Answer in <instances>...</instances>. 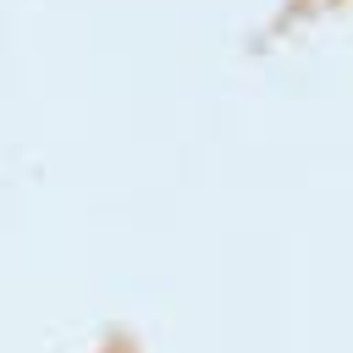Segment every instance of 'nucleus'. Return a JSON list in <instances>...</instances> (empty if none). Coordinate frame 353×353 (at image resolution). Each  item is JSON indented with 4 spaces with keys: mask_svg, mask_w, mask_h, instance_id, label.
<instances>
[{
    "mask_svg": "<svg viewBox=\"0 0 353 353\" xmlns=\"http://www.w3.org/2000/svg\"><path fill=\"white\" fill-rule=\"evenodd\" d=\"M105 353H132V342H110V347H105Z\"/></svg>",
    "mask_w": 353,
    "mask_h": 353,
    "instance_id": "f257e3e1",
    "label": "nucleus"
}]
</instances>
